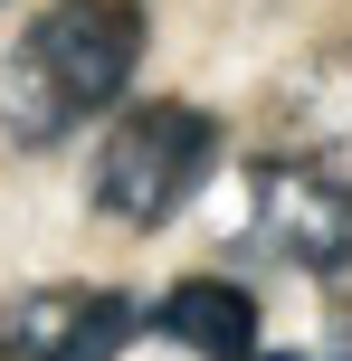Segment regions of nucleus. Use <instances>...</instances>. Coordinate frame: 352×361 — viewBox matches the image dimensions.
<instances>
[{
	"label": "nucleus",
	"instance_id": "f257e3e1",
	"mask_svg": "<svg viewBox=\"0 0 352 361\" xmlns=\"http://www.w3.org/2000/svg\"><path fill=\"white\" fill-rule=\"evenodd\" d=\"M133 67H143V0H48L0 67V133L57 143L95 105H114Z\"/></svg>",
	"mask_w": 352,
	"mask_h": 361
},
{
	"label": "nucleus",
	"instance_id": "f03ea898",
	"mask_svg": "<svg viewBox=\"0 0 352 361\" xmlns=\"http://www.w3.org/2000/svg\"><path fill=\"white\" fill-rule=\"evenodd\" d=\"M210 171H219V124L200 105H133L95 152V209L124 228H162Z\"/></svg>",
	"mask_w": 352,
	"mask_h": 361
},
{
	"label": "nucleus",
	"instance_id": "7ed1b4c3",
	"mask_svg": "<svg viewBox=\"0 0 352 361\" xmlns=\"http://www.w3.org/2000/svg\"><path fill=\"white\" fill-rule=\"evenodd\" d=\"M248 247L305 276H352V180L324 162H257L248 171Z\"/></svg>",
	"mask_w": 352,
	"mask_h": 361
},
{
	"label": "nucleus",
	"instance_id": "20e7f679",
	"mask_svg": "<svg viewBox=\"0 0 352 361\" xmlns=\"http://www.w3.org/2000/svg\"><path fill=\"white\" fill-rule=\"evenodd\" d=\"M133 333H143V305L114 286H38L0 314L10 361H114Z\"/></svg>",
	"mask_w": 352,
	"mask_h": 361
},
{
	"label": "nucleus",
	"instance_id": "39448f33",
	"mask_svg": "<svg viewBox=\"0 0 352 361\" xmlns=\"http://www.w3.org/2000/svg\"><path fill=\"white\" fill-rule=\"evenodd\" d=\"M152 324L171 343H190L200 361H257V295L229 286V276H181V286L152 305Z\"/></svg>",
	"mask_w": 352,
	"mask_h": 361
}]
</instances>
